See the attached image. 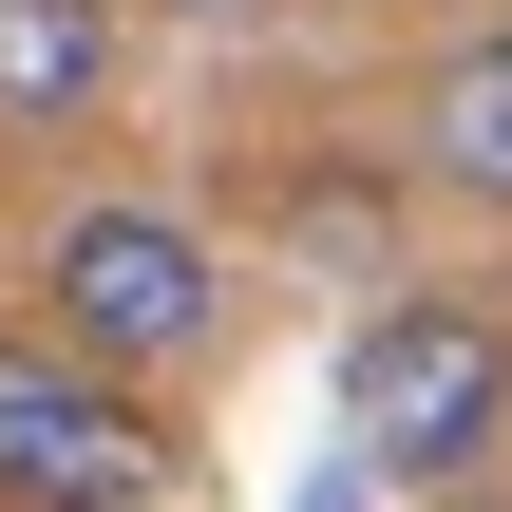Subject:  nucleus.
Returning a JSON list of instances; mask_svg holds the SVG:
<instances>
[{
	"label": "nucleus",
	"mask_w": 512,
	"mask_h": 512,
	"mask_svg": "<svg viewBox=\"0 0 512 512\" xmlns=\"http://www.w3.org/2000/svg\"><path fill=\"white\" fill-rule=\"evenodd\" d=\"M512 456V304L399 285L323 361V494H475Z\"/></svg>",
	"instance_id": "nucleus-1"
},
{
	"label": "nucleus",
	"mask_w": 512,
	"mask_h": 512,
	"mask_svg": "<svg viewBox=\"0 0 512 512\" xmlns=\"http://www.w3.org/2000/svg\"><path fill=\"white\" fill-rule=\"evenodd\" d=\"M38 323L95 342V361H133V380H190L228 342V247L190 209H152V190H76L38 228Z\"/></svg>",
	"instance_id": "nucleus-2"
},
{
	"label": "nucleus",
	"mask_w": 512,
	"mask_h": 512,
	"mask_svg": "<svg viewBox=\"0 0 512 512\" xmlns=\"http://www.w3.org/2000/svg\"><path fill=\"white\" fill-rule=\"evenodd\" d=\"M171 494V437H152V380L95 361V342H0V512H152Z\"/></svg>",
	"instance_id": "nucleus-3"
},
{
	"label": "nucleus",
	"mask_w": 512,
	"mask_h": 512,
	"mask_svg": "<svg viewBox=\"0 0 512 512\" xmlns=\"http://www.w3.org/2000/svg\"><path fill=\"white\" fill-rule=\"evenodd\" d=\"M399 171H418L437 209L512 228V0H494V19H456V38L399 76Z\"/></svg>",
	"instance_id": "nucleus-4"
},
{
	"label": "nucleus",
	"mask_w": 512,
	"mask_h": 512,
	"mask_svg": "<svg viewBox=\"0 0 512 512\" xmlns=\"http://www.w3.org/2000/svg\"><path fill=\"white\" fill-rule=\"evenodd\" d=\"M133 0H0V133H95L114 114V38Z\"/></svg>",
	"instance_id": "nucleus-5"
},
{
	"label": "nucleus",
	"mask_w": 512,
	"mask_h": 512,
	"mask_svg": "<svg viewBox=\"0 0 512 512\" xmlns=\"http://www.w3.org/2000/svg\"><path fill=\"white\" fill-rule=\"evenodd\" d=\"M152 19H209V38H228V19H266V0H152Z\"/></svg>",
	"instance_id": "nucleus-6"
},
{
	"label": "nucleus",
	"mask_w": 512,
	"mask_h": 512,
	"mask_svg": "<svg viewBox=\"0 0 512 512\" xmlns=\"http://www.w3.org/2000/svg\"><path fill=\"white\" fill-rule=\"evenodd\" d=\"M399 19H437V0H399Z\"/></svg>",
	"instance_id": "nucleus-7"
}]
</instances>
